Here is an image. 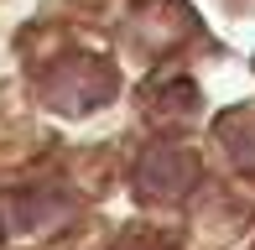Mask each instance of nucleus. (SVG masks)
<instances>
[{
  "label": "nucleus",
  "instance_id": "f257e3e1",
  "mask_svg": "<svg viewBox=\"0 0 255 250\" xmlns=\"http://www.w3.org/2000/svg\"><path fill=\"white\" fill-rule=\"evenodd\" d=\"M42 94H47V105H57L63 115H89V110H99L104 99L115 94V73L110 63L99 58H68L57 63L47 78H42Z\"/></svg>",
  "mask_w": 255,
  "mask_h": 250
},
{
  "label": "nucleus",
  "instance_id": "f03ea898",
  "mask_svg": "<svg viewBox=\"0 0 255 250\" xmlns=\"http://www.w3.org/2000/svg\"><path fill=\"white\" fill-rule=\"evenodd\" d=\"M198 183V162H193L182 146H161L141 162V193L146 198H182Z\"/></svg>",
  "mask_w": 255,
  "mask_h": 250
},
{
  "label": "nucleus",
  "instance_id": "7ed1b4c3",
  "mask_svg": "<svg viewBox=\"0 0 255 250\" xmlns=\"http://www.w3.org/2000/svg\"><path fill=\"white\" fill-rule=\"evenodd\" d=\"M219 135H224L229 156H235L240 167H255V110H229V115L219 120Z\"/></svg>",
  "mask_w": 255,
  "mask_h": 250
},
{
  "label": "nucleus",
  "instance_id": "20e7f679",
  "mask_svg": "<svg viewBox=\"0 0 255 250\" xmlns=\"http://www.w3.org/2000/svg\"><path fill=\"white\" fill-rule=\"evenodd\" d=\"M115 250H177L172 240H151V235H130L125 245H115Z\"/></svg>",
  "mask_w": 255,
  "mask_h": 250
}]
</instances>
